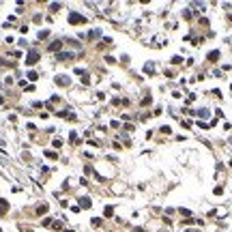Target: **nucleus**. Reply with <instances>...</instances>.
Here are the masks:
<instances>
[{"label": "nucleus", "mask_w": 232, "mask_h": 232, "mask_svg": "<svg viewBox=\"0 0 232 232\" xmlns=\"http://www.w3.org/2000/svg\"><path fill=\"white\" fill-rule=\"evenodd\" d=\"M69 22H71V24H80V22H86V17H84V15H80V13H71L69 15Z\"/></svg>", "instance_id": "nucleus-1"}, {"label": "nucleus", "mask_w": 232, "mask_h": 232, "mask_svg": "<svg viewBox=\"0 0 232 232\" xmlns=\"http://www.w3.org/2000/svg\"><path fill=\"white\" fill-rule=\"evenodd\" d=\"M37 60H39V54H37V52H28V56H26V63H28V65H34Z\"/></svg>", "instance_id": "nucleus-2"}, {"label": "nucleus", "mask_w": 232, "mask_h": 232, "mask_svg": "<svg viewBox=\"0 0 232 232\" xmlns=\"http://www.w3.org/2000/svg\"><path fill=\"white\" fill-rule=\"evenodd\" d=\"M60 47H63V41H54V43L49 45V52H58Z\"/></svg>", "instance_id": "nucleus-3"}, {"label": "nucleus", "mask_w": 232, "mask_h": 232, "mask_svg": "<svg viewBox=\"0 0 232 232\" xmlns=\"http://www.w3.org/2000/svg\"><path fill=\"white\" fill-rule=\"evenodd\" d=\"M56 84H60V86L65 84V86H67V84H69V77H65V75H58V77H56Z\"/></svg>", "instance_id": "nucleus-4"}, {"label": "nucleus", "mask_w": 232, "mask_h": 232, "mask_svg": "<svg viewBox=\"0 0 232 232\" xmlns=\"http://www.w3.org/2000/svg\"><path fill=\"white\" fill-rule=\"evenodd\" d=\"M80 206L88 208V206H90V198H82V200H80Z\"/></svg>", "instance_id": "nucleus-5"}, {"label": "nucleus", "mask_w": 232, "mask_h": 232, "mask_svg": "<svg viewBox=\"0 0 232 232\" xmlns=\"http://www.w3.org/2000/svg\"><path fill=\"white\" fill-rule=\"evenodd\" d=\"M45 157H49V159H58V155L54 153V150H47V153H45Z\"/></svg>", "instance_id": "nucleus-6"}, {"label": "nucleus", "mask_w": 232, "mask_h": 232, "mask_svg": "<svg viewBox=\"0 0 232 232\" xmlns=\"http://www.w3.org/2000/svg\"><path fill=\"white\" fill-rule=\"evenodd\" d=\"M47 37H49L47 30H41V32H39V39H47Z\"/></svg>", "instance_id": "nucleus-7"}, {"label": "nucleus", "mask_w": 232, "mask_h": 232, "mask_svg": "<svg viewBox=\"0 0 232 232\" xmlns=\"http://www.w3.org/2000/svg\"><path fill=\"white\" fill-rule=\"evenodd\" d=\"M7 211V202H5V200H0V213H5Z\"/></svg>", "instance_id": "nucleus-8"}, {"label": "nucleus", "mask_w": 232, "mask_h": 232, "mask_svg": "<svg viewBox=\"0 0 232 232\" xmlns=\"http://www.w3.org/2000/svg\"><path fill=\"white\" fill-rule=\"evenodd\" d=\"M217 56H219V52H211V54H208V58H211V60H217Z\"/></svg>", "instance_id": "nucleus-9"}, {"label": "nucleus", "mask_w": 232, "mask_h": 232, "mask_svg": "<svg viewBox=\"0 0 232 232\" xmlns=\"http://www.w3.org/2000/svg\"><path fill=\"white\" fill-rule=\"evenodd\" d=\"M45 211H47V206H45V204H41V206L37 208V213H39V215H41V213H45Z\"/></svg>", "instance_id": "nucleus-10"}, {"label": "nucleus", "mask_w": 232, "mask_h": 232, "mask_svg": "<svg viewBox=\"0 0 232 232\" xmlns=\"http://www.w3.org/2000/svg\"><path fill=\"white\" fill-rule=\"evenodd\" d=\"M112 213H114V211H112V206H105V217H112Z\"/></svg>", "instance_id": "nucleus-11"}, {"label": "nucleus", "mask_w": 232, "mask_h": 232, "mask_svg": "<svg viewBox=\"0 0 232 232\" xmlns=\"http://www.w3.org/2000/svg\"><path fill=\"white\" fill-rule=\"evenodd\" d=\"M135 232H144V230H142V228H135Z\"/></svg>", "instance_id": "nucleus-12"}, {"label": "nucleus", "mask_w": 232, "mask_h": 232, "mask_svg": "<svg viewBox=\"0 0 232 232\" xmlns=\"http://www.w3.org/2000/svg\"><path fill=\"white\" fill-rule=\"evenodd\" d=\"M187 232H200V230H187Z\"/></svg>", "instance_id": "nucleus-13"}]
</instances>
